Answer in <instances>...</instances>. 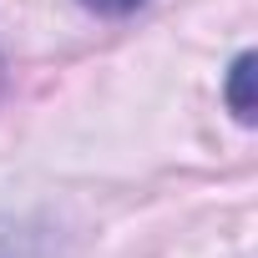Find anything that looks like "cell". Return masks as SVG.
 Returning <instances> with one entry per match:
<instances>
[{"instance_id": "7a4b0ae2", "label": "cell", "mask_w": 258, "mask_h": 258, "mask_svg": "<svg viewBox=\"0 0 258 258\" xmlns=\"http://www.w3.org/2000/svg\"><path fill=\"white\" fill-rule=\"evenodd\" d=\"M228 106H233L238 121H253V56H248V51H243V56L233 61V71H228Z\"/></svg>"}, {"instance_id": "3957f363", "label": "cell", "mask_w": 258, "mask_h": 258, "mask_svg": "<svg viewBox=\"0 0 258 258\" xmlns=\"http://www.w3.org/2000/svg\"><path fill=\"white\" fill-rule=\"evenodd\" d=\"M86 11H96V16H132L137 6H147V0H81Z\"/></svg>"}, {"instance_id": "6da1fadb", "label": "cell", "mask_w": 258, "mask_h": 258, "mask_svg": "<svg viewBox=\"0 0 258 258\" xmlns=\"http://www.w3.org/2000/svg\"><path fill=\"white\" fill-rule=\"evenodd\" d=\"M0 258H61V243L46 223L0 218Z\"/></svg>"}]
</instances>
